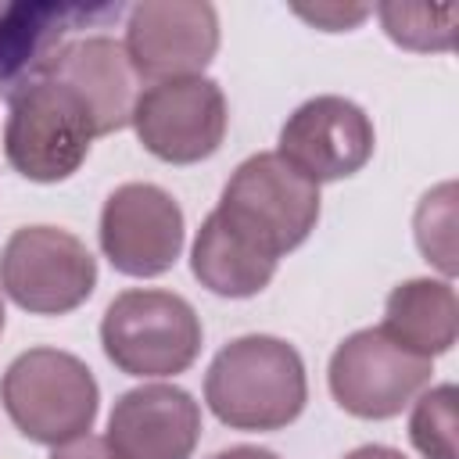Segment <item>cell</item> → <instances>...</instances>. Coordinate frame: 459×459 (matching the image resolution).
<instances>
[{
	"label": "cell",
	"instance_id": "obj_10",
	"mask_svg": "<svg viewBox=\"0 0 459 459\" xmlns=\"http://www.w3.org/2000/svg\"><path fill=\"white\" fill-rule=\"evenodd\" d=\"M126 54L154 82L201 75L219 50V14L204 0H143L126 11Z\"/></svg>",
	"mask_w": 459,
	"mask_h": 459
},
{
	"label": "cell",
	"instance_id": "obj_3",
	"mask_svg": "<svg viewBox=\"0 0 459 459\" xmlns=\"http://www.w3.org/2000/svg\"><path fill=\"white\" fill-rule=\"evenodd\" d=\"M0 402L11 423L39 445H68L97 420V380L82 359L57 348L22 351L4 380Z\"/></svg>",
	"mask_w": 459,
	"mask_h": 459
},
{
	"label": "cell",
	"instance_id": "obj_16",
	"mask_svg": "<svg viewBox=\"0 0 459 459\" xmlns=\"http://www.w3.org/2000/svg\"><path fill=\"white\" fill-rule=\"evenodd\" d=\"M190 269L201 280V287H208L212 294L251 298L273 280L276 262L265 258L262 251H255L247 240H240L212 212L197 230V240H194V251H190Z\"/></svg>",
	"mask_w": 459,
	"mask_h": 459
},
{
	"label": "cell",
	"instance_id": "obj_20",
	"mask_svg": "<svg viewBox=\"0 0 459 459\" xmlns=\"http://www.w3.org/2000/svg\"><path fill=\"white\" fill-rule=\"evenodd\" d=\"M294 14H301L305 22L326 29V32H341V29H351L359 25L369 7H344V4H316V7H294Z\"/></svg>",
	"mask_w": 459,
	"mask_h": 459
},
{
	"label": "cell",
	"instance_id": "obj_1",
	"mask_svg": "<svg viewBox=\"0 0 459 459\" xmlns=\"http://www.w3.org/2000/svg\"><path fill=\"white\" fill-rule=\"evenodd\" d=\"M301 355L269 333L230 341L208 366L204 402L233 430H280L305 409Z\"/></svg>",
	"mask_w": 459,
	"mask_h": 459
},
{
	"label": "cell",
	"instance_id": "obj_6",
	"mask_svg": "<svg viewBox=\"0 0 459 459\" xmlns=\"http://www.w3.org/2000/svg\"><path fill=\"white\" fill-rule=\"evenodd\" d=\"M97 283L90 247L57 226H22L0 251V287L7 298L36 316H61L79 308Z\"/></svg>",
	"mask_w": 459,
	"mask_h": 459
},
{
	"label": "cell",
	"instance_id": "obj_8",
	"mask_svg": "<svg viewBox=\"0 0 459 459\" xmlns=\"http://www.w3.org/2000/svg\"><path fill=\"white\" fill-rule=\"evenodd\" d=\"M126 4H4L0 7V93L11 100L43 82L61 50L86 29L118 22Z\"/></svg>",
	"mask_w": 459,
	"mask_h": 459
},
{
	"label": "cell",
	"instance_id": "obj_25",
	"mask_svg": "<svg viewBox=\"0 0 459 459\" xmlns=\"http://www.w3.org/2000/svg\"><path fill=\"white\" fill-rule=\"evenodd\" d=\"M0 7H4V4H0Z\"/></svg>",
	"mask_w": 459,
	"mask_h": 459
},
{
	"label": "cell",
	"instance_id": "obj_18",
	"mask_svg": "<svg viewBox=\"0 0 459 459\" xmlns=\"http://www.w3.org/2000/svg\"><path fill=\"white\" fill-rule=\"evenodd\" d=\"M416 244L445 276L455 273V186L441 183L416 208Z\"/></svg>",
	"mask_w": 459,
	"mask_h": 459
},
{
	"label": "cell",
	"instance_id": "obj_19",
	"mask_svg": "<svg viewBox=\"0 0 459 459\" xmlns=\"http://www.w3.org/2000/svg\"><path fill=\"white\" fill-rule=\"evenodd\" d=\"M409 437L427 459H455V387L427 391L409 420Z\"/></svg>",
	"mask_w": 459,
	"mask_h": 459
},
{
	"label": "cell",
	"instance_id": "obj_14",
	"mask_svg": "<svg viewBox=\"0 0 459 459\" xmlns=\"http://www.w3.org/2000/svg\"><path fill=\"white\" fill-rule=\"evenodd\" d=\"M47 79L68 86L86 104L97 136L118 133L133 122V108L140 100V75L118 39L100 32L72 39Z\"/></svg>",
	"mask_w": 459,
	"mask_h": 459
},
{
	"label": "cell",
	"instance_id": "obj_5",
	"mask_svg": "<svg viewBox=\"0 0 459 459\" xmlns=\"http://www.w3.org/2000/svg\"><path fill=\"white\" fill-rule=\"evenodd\" d=\"M4 154L32 183L68 179L90 154L97 136L86 104L61 82L43 79L7 100Z\"/></svg>",
	"mask_w": 459,
	"mask_h": 459
},
{
	"label": "cell",
	"instance_id": "obj_21",
	"mask_svg": "<svg viewBox=\"0 0 459 459\" xmlns=\"http://www.w3.org/2000/svg\"><path fill=\"white\" fill-rule=\"evenodd\" d=\"M50 459H118V455L111 452V445H108L104 437L82 434V437H75V441H68V445H57Z\"/></svg>",
	"mask_w": 459,
	"mask_h": 459
},
{
	"label": "cell",
	"instance_id": "obj_23",
	"mask_svg": "<svg viewBox=\"0 0 459 459\" xmlns=\"http://www.w3.org/2000/svg\"><path fill=\"white\" fill-rule=\"evenodd\" d=\"M344 459H405L398 448H387V445H362L355 452H348Z\"/></svg>",
	"mask_w": 459,
	"mask_h": 459
},
{
	"label": "cell",
	"instance_id": "obj_2",
	"mask_svg": "<svg viewBox=\"0 0 459 459\" xmlns=\"http://www.w3.org/2000/svg\"><path fill=\"white\" fill-rule=\"evenodd\" d=\"M215 215L265 258L305 244L319 219V186L276 151L251 154L222 186Z\"/></svg>",
	"mask_w": 459,
	"mask_h": 459
},
{
	"label": "cell",
	"instance_id": "obj_11",
	"mask_svg": "<svg viewBox=\"0 0 459 459\" xmlns=\"http://www.w3.org/2000/svg\"><path fill=\"white\" fill-rule=\"evenodd\" d=\"M100 247L126 276H161L183 251V212L154 183H122L104 201Z\"/></svg>",
	"mask_w": 459,
	"mask_h": 459
},
{
	"label": "cell",
	"instance_id": "obj_12",
	"mask_svg": "<svg viewBox=\"0 0 459 459\" xmlns=\"http://www.w3.org/2000/svg\"><path fill=\"white\" fill-rule=\"evenodd\" d=\"M276 154L316 186L344 179L373 158V122L355 100L323 93L305 100L283 122Z\"/></svg>",
	"mask_w": 459,
	"mask_h": 459
},
{
	"label": "cell",
	"instance_id": "obj_22",
	"mask_svg": "<svg viewBox=\"0 0 459 459\" xmlns=\"http://www.w3.org/2000/svg\"><path fill=\"white\" fill-rule=\"evenodd\" d=\"M212 459H280V455L269 448H258V445H233V448L215 452Z\"/></svg>",
	"mask_w": 459,
	"mask_h": 459
},
{
	"label": "cell",
	"instance_id": "obj_9",
	"mask_svg": "<svg viewBox=\"0 0 459 459\" xmlns=\"http://www.w3.org/2000/svg\"><path fill=\"white\" fill-rule=\"evenodd\" d=\"M226 97L204 75L165 79L140 93L133 129L140 143L172 165H194L219 151L226 136Z\"/></svg>",
	"mask_w": 459,
	"mask_h": 459
},
{
	"label": "cell",
	"instance_id": "obj_24",
	"mask_svg": "<svg viewBox=\"0 0 459 459\" xmlns=\"http://www.w3.org/2000/svg\"><path fill=\"white\" fill-rule=\"evenodd\" d=\"M0 333H4V301H0Z\"/></svg>",
	"mask_w": 459,
	"mask_h": 459
},
{
	"label": "cell",
	"instance_id": "obj_13",
	"mask_svg": "<svg viewBox=\"0 0 459 459\" xmlns=\"http://www.w3.org/2000/svg\"><path fill=\"white\" fill-rule=\"evenodd\" d=\"M197 437V402L176 384H143L115 402L104 441L118 459H190Z\"/></svg>",
	"mask_w": 459,
	"mask_h": 459
},
{
	"label": "cell",
	"instance_id": "obj_17",
	"mask_svg": "<svg viewBox=\"0 0 459 459\" xmlns=\"http://www.w3.org/2000/svg\"><path fill=\"white\" fill-rule=\"evenodd\" d=\"M387 36L409 50H448L455 39L459 7H430V4H380L377 7Z\"/></svg>",
	"mask_w": 459,
	"mask_h": 459
},
{
	"label": "cell",
	"instance_id": "obj_15",
	"mask_svg": "<svg viewBox=\"0 0 459 459\" xmlns=\"http://www.w3.org/2000/svg\"><path fill=\"white\" fill-rule=\"evenodd\" d=\"M394 344L420 359H434L455 344L459 301L445 280H405L387 294L384 326Z\"/></svg>",
	"mask_w": 459,
	"mask_h": 459
},
{
	"label": "cell",
	"instance_id": "obj_4",
	"mask_svg": "<svg viewBox=\"0 0 459 459\" xmlns=\"http://www.w3.org/2000/svg\"><path fill=\"white\" fill-rule=\"evenodd\" d=\"M100 344L129 377H172L197 359L201 319L172 290H126L104 312Z\"/></svg>",
	"mask_w": 459,
	"mask_h": 459
},
{
	"label": "cell",
	"instance_id": "obj_7",
	"mask_svg": "<svg viewBox=\"0 0 459 459\" xmlns=\"http://www.w3.org/2000/svg\"><path fill=\"white\" fill-rule=\"evenodd\" d=\"M430 359L405 351L380 326H369L337 344L330 359V391L344 412L387 420L430 384Z\"/></svg>",
	"mask_w": 459,
	"mask_h": 459
}]
</instances>
